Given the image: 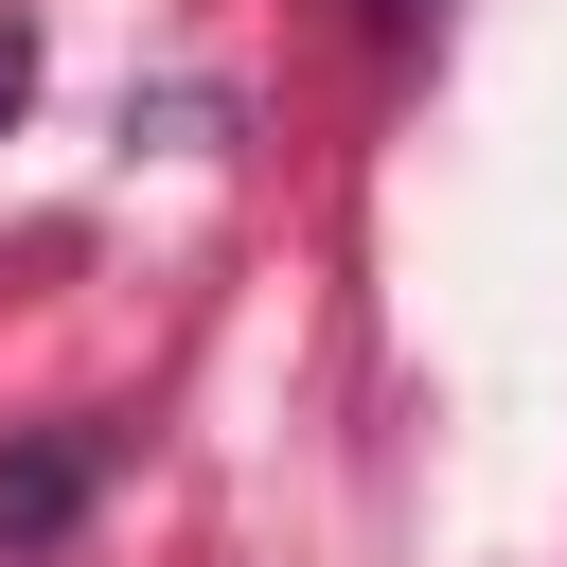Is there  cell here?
Masks as SVG:
<instances>
[{
	"mask_svg": "<svg viewBox=\"0 0 567 567\" xmlns=\"http://www.w3.org/2000/svg\"><path fill=\"white\" fill-rule=\"evenodd\" d=\"M18 106H35V35L0 18V124H18Z\"/></svg>",
	"mask_w": 567,
	"mask_h": 567,
	"instance_id": "3957f363",
	"label": "cell"
},
{
	"mask_svg": "<svg viewBox=\"0 0 567 567\" xmlns=\"http://www.w3.org/2000/svg\"><path fill=\"white\" fill-rule=\"evenodd\" d=\"M354 35H372V53H425V35H443V0H354Z\"/></svg>",
	"mask_w": 567,
	"mask_h": 567,
	"instance_id": "7a4b0ae2",
	"label": "cell"
},
{
	"mask_svg": "<svg viewBox=\"0 0 567 567\" xmlns=\"http://www.w3.org/2000/svg\"><path fill=\"white\" fill-rule=\"evenodd\" d=\"M89 496H106V425H35V443H0V567L71 549Z\"/></svg>",
	"mask_w": 567,
	"mask_h": 567,
	"instance_id": "6da1fadb",
	"label": "cell"
}]
</instances>
